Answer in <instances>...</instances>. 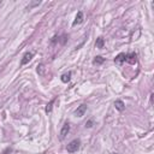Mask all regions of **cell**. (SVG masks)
<instances>
[{
    "mask_svg": "<svg viewBox=\"0 0 154 154\" xmlns=\"http://www.w3.org/2000/svg\"><path fill=\"white\" fill-rule=\"evenodd\" d=\"M93 126V120H88L86 122V128H92Z\"/></svg>",
    "mask_w": 154,
    "mask_h": 154,
    "instance_id": "obj_14",
    "label": "cell"
},
{
    "mask_svg": "<svg viewBox=\"0 0 154 154\" xmlns=\"http://www.w3.org/2000/svg\"><path fill=\"white\" fill-rule=\"evenodd\" d=\"M87 105L86 104H82V105H80L78 107H77V110L75 111V116H76V117H83V116H84V113L87 112Z\"/></svg>",
    "mask_w": 154,
    "mask_h": 154,
    "instance_id": "obj_2",
    "label": "cell"
},
{
    "mask_svg": "<svg viewBox=\"0 0 154 154\" xmlns=\"http://www.w3.org/2000/svg\"><path fill=\"white\" fill-rule=\"evenodd\" d=\"M80 146H81V140L80 138H75V140H72L71 142L66 146V150L69 153H75V152L78 150Z\"/></svg>",
    "mask_w": 154,
    "mask_h": 154,
    "instance_id": "obj_1",
    "label": "cell"
},
{
    "mask_svg": "<svg viewBox=\"0 0 154 154\" xmlns=\"http://www.w3.org/2000/svg\"><path fill=\"white\" fill-rule=\"evenodd\" d=\"M126 60V54L125 53H119L117 57L114 58V63L116 64H123Z\"/></svg>",
    "mask_w": 154,
    "mask_h": 154,
    "instance_id": "obj_8",
    "label": "cell"
},
{
    "mask_svg": "<svg viewBox=\"0 0 154 154\" xmlns=\"http://www.w3.org/2000/svg\"><path fill=\"white\" fill-rule=\"evenodd\" d=\"M71 71H69V72H66V73H64V75H61V77H60V80H61V82L63 83H68V82H70V80H71Z\"/></svg>",
    "mask_w": 154,
    "mask_h": 154,
    "instance_id": "obj_9",
    "label": "cell"
},
{
    "mask_svg": "<svg viewBox=\"0 0 154 154\" xmlns=\"http://www.w3.org/2000/svg\"><path fill=\"white\" fill-rule=\"evenodd\" d=\"M95 46H96V48H99V49L104 48V46H105V40H104L102 37H98V38H96V42H95Z\"/></svg>",
    "mask_w": 154,
    "mask_h": 154,
    "instance_id": "obj_12",
    "label": "cell"
},
{
    "mask_svg": "<svg viewBox=\"0 0 154 154\" xmlns=\"http://www.w3.org/2000/svg\"><path fill=\"white\" fill-rule=\"evenodd\" d=\"M34 57V53L33 52H27V53H24L22 60H21V65H25V64H28Z\"/></svg>",
    "mask_w": 154,
    "mask_h": 154,
    "instance_id": "obj_4",
    "label": "cell"
},
{
    "mask_svg": "<svg viewBox=\"0 0 154 154\" xmlns=\"http://www.w3.org/2000/svg\"><path fill=\"white\" fill-rule=\"evenodd\" d=\"M40 4H41V1H36V3H31V4H30V6H29V9H30V7H33V6H37V5H40Z\"/></svg>",
    "mask_w": 154,
    "mask_h": 154,
    "instance_id": "obj_15",
    "label": "cell"
},
{
    "mask_svg": "<svg viewBox=\"0 0 154 154\" xmlns=\"http://www.w3.org/2000/svg\"><path fill=\"white\" fill-rule=\"evenodd\" d=\"M114 107H116V110H117V111L122 112V111L125 110V104L122 100H116L114 101Z\"/></svg>",
    "mask_w": 154,
    "mask_h": 154,
    "instance_id": "obj_7",
    "label": "cell"
},
{
    "mask_svg": "<svg viewBox=\"0 0 154 154\" xmlns=\"http://www.w3.org/2000/svg\"><path fill=\"white\" fill-rule=\"evenodd\" d=\"M83 12L82 11H78L77 12V15H76V18H75V21H73V23H72V25H77V24H81L82 22H83Z\"/></svg>",
    "mask_w": 154,
    "mask_h": 154,
    "instance_id": "obj_6",
    "label": "cell"
},
{
    "mask_svg": "<svg viewBox=\"0 0 154 154\" xmlns=\"http://www.w3.org/2000/svg\"><path fill=\"white\" fill-rule=\"evenodd\" d=\"M36 71H37V73L40 75V76H43L46 73V68H45V65H43L42 63L38 64V65L36 66Z\"/></svg>",
    "mask_w": 154,
    "mask_h": 154,
    "instance_id": "obj_10",
    "label": "cell"
},
{
    "mask_svg": "<svg viewBox=\"0 0 154 154\" xmlns=\"http://www.w3.org/2000/svg\"><path fill=\"white\" fill-rule=\"evenodd\" d=\"M53 104H54V99H53V100H51V101L48 102V104H47V106H46V113H51V112H52Z\"/></svg>",
    "mask_w": 154,
    "mask_h": 154,
    "instance_id": "obj_13",
    "label": "cell"
},
{
    "mask_svg": "<svg viewBox=\"0 0 154 154\" xmlns=\"http://www.w3.org/2000/svg\"><path fill=\"white\" fill-rule=\"evenodd\" d=\"M105 63V58H102L101 56H98L93 59V64L94 65H101V64H104Z\"/></svg>",
    "mask_w": 154,
    "mask_h": 154,
    "instance_id": "obj_11",
    "label": "cell"
},
{
    "mask_svg": "<svg viewBox=\"0 0 154 154\" xmlns=\"http://www.w3.org/2000/svg\"><path fill=\"white\" fill-rule=\"evenodd\" d=\"M113 154H117V153H113Z\"/></svg>",
    "mask_w": 154,
    "mask_h": 154,
    "instance_id": "obj_16",
    "label": "cell"
},
{
    "mask_svg": "<svg viewBox=\"0 0 154 154\" xmlns=\"http://www.w3.org/2000/svg\"><path fill=\"white\" fill-rule=\"evenodd\" d=\"M125 61H128L129 64H136L137 63V54L135 53V52H133V53H129V54H126V60Z\"/></svg>",
    "mask_w": 154,
    "mask_h": 154,
    "instance_id": "obj_5",
    "label": "cell"
},
{
    "mask_svg": "<svg viewBox=\"0 0 154 154\" xmlns=\"http://www.w3.org/2000/svg\"><path fill=\"white\" fill-rule=\"evenodd\" d=\"M69 131H70V124L69 123H65L63 125V128H61V130H60V140H64L66 137V135L69 134Z\"/></svg>",
    "mask_w": 154,
    "mask_h": 154,
    "instance_id": "obj_3",
    "label": "cell"
}]
</instances>
